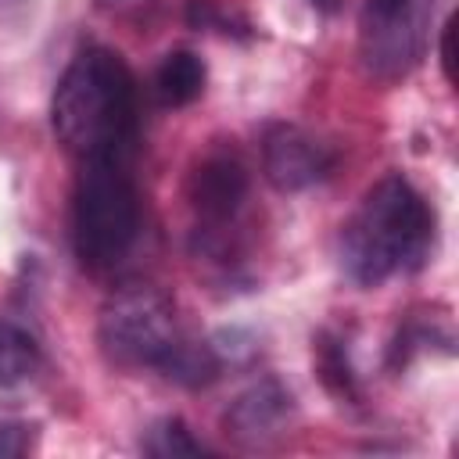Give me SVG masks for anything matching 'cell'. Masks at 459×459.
Wrapping results in <instances>:
<instances>
[{"instance_id":"obj_8","label":"cell","mask_w":459,"mask_h":459,"mask_svg":"<svg viewBox=\"0 0 459 459\" xmlns=\"http://www.w3.org/2000/svg\"><path fill=\"white\" fill-rule=\"evenodd\" d=\"M287 409H290L287 391H283L280 384L265 380V384L244 391V394L233 402L226 423H230V430H233L237 437H244V441H258V437H269V434H276V430L283 427Z\"/></svg>"},{"instance_id":"obj_5","label":"cell","mask_w":459,"mask_h":459,"mask_svg":"<svg viewBox=\"0 0 459 459\" xmlns=\"http://www.w3.org/2000/svg\"><path fill=\"white\" fill-rule=\"evenodd\" d=\"M430 0H366L359 22L362 65L377 79L405 75L427 43Z\"/></svg>"},{"instance_id":"obj_11","label":"cell","mask_w":459,"mask_h":459,"mask_svg":"<svg viewBox=\"0 0 459 459\" xmlns=\"http://www.w3.org/2000/svg\"><path fill=\"white\" fill-rule=\"evenodd\" d=\"M147 452L151 455H201L204 452V445L201 441H194L190 437V430L179 423V420H165V423H158L154 430H151V441H147Z\"/></svg>"},{"instance_id":"obj_9","label":"cell","mask_w":459,"mask_h":459,"mask_svg":"<svg viewBox=\"0 0 459 459\" xmlns=\"http://www.w3.org/2000/svg\"><path fill=\"white\" fill-rule=\"evenodd\" d=\"M204 79H208L204 61L194 50H172L161 57V65L154 72V93L161 104L179 108V104H190L201 97Z\"/></svg>"},{"instance_id":"obj_14","label":"cell","mask_w":459,"mask_h":459,"mask_svg":"<svg viewBox=\"0 0 459 459\" xmlns=\"http://www.w3.org/2000/svg\"><path fill=\"white\" fill-rule=\"evenodd\" d=\"M312 4H316L319 11H337V7H341V0H312Z\"/></svg>"},{"instance_id":"obj_12","label":"cell","mask_w":459,"mask_h":459,"mask_svg":"<svg viewBox=\"0 0 459 459\" xmlns=\"http://www.w3.org/2000/svg\"><path fill=\"white\" fill-rule=\"evenodd\" d=\"M29 448L25 427H0V455H18Z\"/></svg>"},{"instance_id":"obj_13","label":"cell","mask_w":459,"mask_h":459,"mask_svg":"<svg viewBox=\"0 0 459 459\" xmlns=\"http://www.w3.org/2000/svg\"><path fill=\"white\" fill-rule=\"evenodd\" d=\"M441 65H445V75L452 79V22L445 25V36H441Z\"/></svg>"},{"instance_id":"obj_2","label":"cell","mask_w":459,"mask_h":459,"mask_svg":"<svg viewBox=\"0 0 459 459\" xmlns=\"http://www.w3.org/2000/svg\"><path fill=\"white\" fill-rule=\"evenodd\" d=\"M434 240V212L420 190L402 179H380L341 233V262L362 287H377L394 273L423 262Z\"/></svg>"},{"instance_id":"obj_3","label":"cell","mask_w":459,"mask_h":459,"mask_svg":"<svg viewBox=\"0 0 459 459\" xmlns=\"http://www.w3.org/2000/svg\"><path fill=\"white\" fill-rule=\"evenodd\" d=\"M140 233V197L118 158L82 161L72 204L75 255L90 269H111L129 255Z\"/></svg>"},{"instance_id":"obj_1","label":"cell","mask_w":459,"mask_h":459,"mask_svg":"<svg viewBox=\"0 0 459 459\" xmlns=\"http://www.w3.org/2000/svg\"><path fill=\"white\" fill-rule=\"evenodd\" d=\"M54 133L57 140L90 158H126L136 136V82L126 61L108 47H86L65 68L54 90Z\"/></svg>"},{"instance_id":"obj_4","label":"cell","mask_w":459,"mask_h":459,"mask_svg":"<svg viewBox=\"0 0 459 459\" xmlns=\"http://www.w3.org/2000/svg\"><path fill=\"white\" fill-rule=\"evenodd\" d=\"M97 337L111 362L126 369H161L183 341V330L172 301L154 283H122L100 305Z\"/></svg>"},{"instance_id":"obj_10","label":"cell","mask_w":459,"mask_h":459,"mask_svg":"<svg viewBox=\"0 0 459 459\" xmlns=\"http://www.w3.org/2000/svg\"><path fill=\"white\" fill-rule=\"evenodd\" d=\"M36 373H39L36 337L14 323H0V394H14L29 387Z\"/></svg>"},{"instance_id":"obj_6","label":"cell","mask_w":459,"mask_h":459,"mask_svg":"<svg viewBox=\"0 0 459 459\" xmlns=\"http://www.w3.org/2000/svg\"><path fill=\"white\" fill-rule=\"evenodd\" d=\"M190 208L197 215V230L204 233V247L222 240L226 226L237 219L244 197H247V169L237 154L215 151L201 158V165L190 172L186 183Z\"/></svg>"},{"instance_id":"obj_7","label":"cell","mask_w":459,"mask_h":459,"mask_svg":"<svg viewBox=\"0 0 459 459\" xmlns=\"http://www.w3.org/2000/svg\"><path fill=\"white\" fill-rule=\"evenodd\" d=\"M330 165H333L330 147L319 143L312 133H305L298 126H273L265 133L262 169L276 190H283V194L305 190V186L319 183L330 172Z\"/></svg>"}]
</instances>
